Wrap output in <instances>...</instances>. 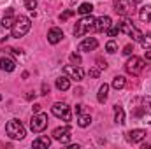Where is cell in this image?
<instances>
[{
  "label": "cell",
  "instance_id": "obj_1",
  "mask_svg": "<svg viewBox=\"0 0 151 149\" xmlns=\"http://www.w3.org/2000/svg\"><path fill=\"white\" fill-rule=\"evenodd\" d=\"M30 27H32L30 19H28L27 16H19V18H16V19H14V25L11 27V35H12L14 39L25 37V35L28 34Z\"/></svg>",
  "mask_w": 151,
  "mask_h": 149
},
{
  "label": "cell",
  "instance_id": "obj_2",
  "mask_svg": "<svg viewBox=\"0 0 151 149\" xmlns=\"http://www.w3.org/2000/svg\"><path fill=\"white\" fill-rule=\"evenodd\" d=\"M5 133H7L11 139H14V140H21L27 132H25V126L21 125L19 119H11V121H7V125H5Z\"/></svg>",
  "mask_w": 151,
  "mask_h": 149
},
{
  "label": "cell",
  "instance_id": "obj_3",
  "mask_svg": "<svg viewBox=\"0 0 151 149\" xmlns=\"http://www.w3.org/2000/svg\"><path fill=\"white\" fill-rule=\"evenodd\" d=\"M93 25H95V18H93L91 14H86L84 18H81V19L76 23V27H74V35H76V37H81V35H84L86 32H90V30L93 28Z\"/></svg>",
  "mask_w": 151,
  "mask_h": 149
},
{
  "label": "cell",
  "instance_id": "obj_4",
  "mask_svg": "<svg viewBox=\"0 0 151 149\" xmlns=\"http://www.w3.org/2000/svg\"><path fill=\"white\" fill-rule=\"evenodd\" d=\"M119 30H121L125 35H128V37H132L134 40H137V42H141V40L144 39V34H142L139 28H135L130 19H123L121 25H119Z\"/></svg>",
  "mask_w": 151,
  "mask_h": 149
},
{
  "label": "cell",
  "instance_id": "obj_5",
  "mask_svg": "<svg viewBox=\"0 0 151 149\" xmlns=\"http://www.w3.org/2000/svg\"><path fill=\"white\" fill-rule=\"evenodd\" d=\"M137 102L141 104V107L134 109V116L142 119H151V97H141L137 98Z\"/></svg>",
  "mask_w": 151,
  "mask_h": 149
},
{
  "label": "cell",
  "instance_id": "obj_6",
  "mask_svg": "<svg viewBox=\"0 0 151 149\" xmlns=\"http://www.w3.org/2000/svg\"><path fill=\"white\" fill-rule=\"evenodd\" d=\"M135 2L137 0H116L114 2V11L121 16H132L135 12Z\"/></svg>",
  "mask_w": 151,
  "mask_h": 149
},
{
  "label": "cell",
  "instance_id": "obj_7",
  "mask_svg": "<svg viewBox=\"0 0 151 149\" xmlns=\"http://www.w3.org/2000/svg\"><path fill=\"white\" fill-rule=\"evenodd\" d=\"M46 126H47V116L42 112H35L30 119V130L34 133H40L46 130Z\"/></svg>",
  "mask_w": 151,
  "mask_h": 149
},
{
  "label": "cell",
  "instance_id": "obj_8",
  "mask_svg": "<svg viewBox=\"0 0 151 149\" xmlns=\"http://www.w3.org/2000/svg\"><path fill=\"white\" fill-rule=\"evenodd\" d=\"M51 112L56 116V117H60V119H63V121H70L72 119V112H70V107L65 104V102H56L53 107H51Z\"/></svg>",
  "mask_w": 151,
  "mask_h": 149
},
{
  "label": "cell",
  "instance_id": "obj_9",
  "mask_svg": "<svg viewBox=\"0 0 151 149\" xmlns=\"http://www.w3.org/2000/svg\"><path fill=\"white\" fill-rule=\"evenodd\" d=\"M144 60L142 58H139V56H132L128 62H127V65H125V70L128 72V74L132 75H139L142 70H144Z\"/></svg>",
  "mask_w": 151,
  "mask_h": 149
},
{
  "label": "cell",
  "instance_id": "obj_10",
  "mask_svg": "<svg viewBox=\"0 0 151 149\" xmlns=\"http://www.w3.org/2000/svg\"><path fill=\"white\" fill-rule=\"evenodd\" d=\"M53 139L62 142V144H69L70 142V126H60L53 132Z\"/></svg>",
  "mask_w": 151,
  "mask_h": 149
},
{
  "label": "cell",
  "instance_id": "obj_11",
  "mask_svg": "<svg viewBox=\"0 0 151 149\" xmlns=\"http://www.w3.org/2000/svg\"><path fill=\"white\" fill-rule=\"evenodd\" d=\"M65 74L69 75L70 79H74V81H83V77H84V70L79 67V65H65Z\"/></svg>",
  "mask_w": 151,
  "mask_h": 149
},
{
  "label": "cell",
  "instance_id": "obj_12",
  "mask_svg": "<svg viewBox=\"0 0 151 149\" xmlns=\"http://www.w3.org/2000/svg\"><path fill=\"white\" fill-rule=\"evenodd\" d=\"M111 25H113V21H111V18H109V16H100V18H97V19H95L93 28H95L97 32H107Z\"/></svg>",
  "mask_w": 151,
  "mask_h": 149
},
{
  "label": "cell",
  "instance_id": "obj_13",
  "mask_svg": "<svg viewBox=\"0 0 151 149\" xmlns=\"http://www.w3.org/2000/svg\"><path fill=\"white\" fill-rule=\"evenodd\" d=\"M142 139H146V130H142V128H135V130H132V132L127 133V140L132 142V144L141 142Z\"/></svg>",
  "mask_w": 151,
  "mask_h": 149
},
{
  "label": "cell",
  "instance_id": "obj_14",
  "mask_svg": "<svg viewBox=\"0 0 151 149\" xmlns=\"http://www.w3.org/2000/svg\"><path fill=\"white\" fill-rule=\"evenodd\" d=\"M62 39H63V32H62V28H58V27H53V28L47 32V42H49V44H58Z\"/></svg>",
  "mask_w": 151,
  "mask_h": 149
},
{
  "label": "cell",
  "instance_id": "obj_15",
  "mask_svg": "<svg viewBox=\"0 0 151 149\" xmlns=\"http://www.w3.org/2000/svg\"><path fill=\"white\" fill-rule=\"evenodd\" d=\"M97 46H99V40L95 37H88L84 39L81 44H79V51H93V49H97Z\"/></svg>",
  "mask_w": 151,
  "mask_h": 149
},
{
  "label": "cell",
  "instance_id": "obj_16",
  "mask_svg": "<svg viewBox=\"0 0 151 149\" xmlns=\"http://www.w3.org/2000/svg\"><path fill=\"white\" fill-rule=\"evenodd\" d=\"M0 69H2L4 72H12V70L16 69V63H14L12 58H9V56H2V58H0Z\"/></svg>",
  "mask_w": 151,
  "mask_h": 149
},
{
  "label": "cell",
  "instance_id": "obj_17",
  "mask_svg": "<svg viewBox=\"0 0 151 149\" xmlns=\"http://www.w3.org/2000/svg\"><path fill=\"white\" fill-rule=\"evenodd\" d=\"M56 90H60V91H67L69 88H70V77L65 74V75H60L58 79H56Z\"/></svg>",
  "mask_w": 151,
  "mask_h": 149
},
{
  "label": "cell",
  "instance_id": "obj_18",
  "mask_svg": "<svg viewBox=\"0 0 151 149\" xmlns=\"http://www.w3.org/2000/svg\"><path fill=\"white\" fill-rule=\"evenodd\" d=\"M34 148H44L47 149L49 146H51V139L47 137V135H40V137H37L35 140H34V144H32Z\"/></svg>",
  "mask_w": 151,
  "mask_h": 149
},
{
  "label": "cell",
  "instance_id": "obj_19",
  "mask_svg": "<svg viewBox=\"0 0 151 149\" xmlns=\"http://www.w3.org/2000/svg\"><path fill=\"white\" fill-rule=\"evenodd\" d=\"M14 12H12V9H7V12H5V16H4V19H2V27L4 28H11L12 25H14Z\"/></svg>",
  "mask_w": 151,
  "mask_h": 149
},
{
  "label": "cell",
  "instance_id": "obj_20",
  "mask_svg": "<svg viewBox=\"0 0 151 149\" xmlns=\"http://www.w3.org/2000/svg\"><path fill=\"white\" fill-rule=\"evenodd\" d=\"M114 121L118 125H123L125 123V111L121 105H114Z\"/></svg>",
  "mask_w": 151,
  "mask_h": 149
},
{
  "label": "cell",
  "instance_id": "obj_21",
  "mask_svg": "<svg viewBox=\"0 0 151 149\" xmlns=\"http://www.w3.org/2000/svg\"><path fill=\"white\" fill-rule=\"evenodd\" d=\"M107 91H109V84H102L100 86V90H99V95H97V98H99V102L100 104H104L106 100H107Z\"/></svg>",
  "mask_w": 151,
  "mask_h": 149
},
{
  "label": "cell",
  "instance_id": "obj_22",
  "mask_svg": "<svg viewBox=\"0 0 151 149\" xmlns=\"http://www.w3.org/2000/svg\"><path fill=\"white\" fill-rule=\"evenodd\" d=\"M90 123H91V116H90V114H79V117H77V125H79L81 128L90 126Z\"/></svg>",
  "mask_w": 151,
  "mask_h": 149
},
{
  "label": "cell",
  "instance_id": "obj_23",
  "mask_svg": "<svg viewBox=\"0 0 151 149\" xmlns=\"http://www.w3.org/2000/svg\"><path fill=\"white\" fill-rule=\"evenodd\" d=\"M139 18H141V21H144V23H150L151 21V7H142L141 9V12H139Z\"/></svg>",
  "mask_w": 151,
  "mask_h": 149
},
{
  "label": "cell",
  "instance_id": "obj_24",
  "mask_svg": "<svg viewBox=\"0 0 151 149\" xmlns=\"http://www.w3.org/2000/svg\"><path fill=\"white\" fill-rule=\"evenodd\" d=\"M91 11H93V5H91V4H88V2L81 4V5H79V9H77V12H79V14H83V16L91 14Z\"/></svg>",
  "mask_w": 151,
  "mask_h": 149
},
{
  "label": "cell",
  "instance_id": "obj_25",
  "mask_svg": "<svg viewBox=\"0 0 151 149\" xmlns=\"http://www.w3.org/2000/svg\"><path fill=\"white\" fill-rule=\"evenodd\" d=\"M125 82H127V81H125L123 75H116V77L113 79V88L114 90H121V88L125 86Z\"/></svg>",
  "mask_w": 151,
  "mask_h": 149
},
{
  "label": "cell",
  "instance_id": "obj_26",
  "mask_svg": "<svg viewBox=\"0 0 151 149\" xmlns=\"http://www.w3.org/2000/svg\"><path fill=\"white\" fill-rule=\"evenodd\" d=\"M119 32H121V30H119V25H111L109 30H107V35H109V37H116Z\"/></svg>",
  "mask_w": 151,
  "mask_h": 149
},
{
  "label": "cell",
  "instance_id": "obj_27",
  "mask_svg": "<svg viewBox=\"0 0 151 149\" xmlns=\"http://www.w3.org/2000/svg\"><path fill=\"white\" fill-rule=\"evenodd\" d=\"M106 51H107V53H111V54L116 53V51H118V44H116L114 40H109V42L106 44Z\"/></svg>",
  "mask_w": 151,
  "mask_h": 149
},
{
  "label": "cell",
  "instance_id": "obj_28",
  "mask_svg": "<svg viewBox=\"0 0 151 149\" xmlns=\"http://www.w3.org/2000/svg\"><path fill=\"white\" fill-rule=\"evenodd\" d=\"M74 12H76V11H72V9H67L65 12H62V14H60V21H67V19H69Z\"/></svg>",
  "mask_w": 151,
  "mask_h": 149
},
{
  "label": "cell",
  "instance_id": "obj_29",
  "mask_svg": "<svg viewBox=\"0 0 151 149\" xmlns=\"http://www.w3.org/2000/svg\"><path fill=\"white\" fill-rule=\"evenodd\" d=\"M25 7H27L28 11H34V9L37 7V0H25Z\"/></svg>",
  "mask_w": 151,
  "mask_h": 149
},
{
  "label": "cell",
  "instance_id": "obj_30",
  "mask_svg": "<svg viewBox=\"0 0 151 149\" xmlns=\"http://www.w3.org/2000/svg\"><path fill=\"white\" fill-rule=\"evenodd\" d=\"M70 63H72V65H81V56L76 54V53H72V54H70Z\"/></svg>",
  "mask_w": 151,
  "mask_h": 149
},
{
  "label": "cell",
  "instance_id": "obj_31",
  "mask_svg": "<svg viewBox=\"0 0 151 149\" xmlns=\"http://www.w3.org/2000/svg\"><path fill=\"white\" fill-rule=\"evenodd\" d=\"M141 44H142V47H144V49H151V35H148L146 39H142V40H141Z\"/></svg>",
  "mask_w": 151,
  "mask_h": 149
},
{
  "label": "cell",
  "instance_id": "obj_32",
  "mask_svg": "<svg viewBox=\"0 0 151 149\" xmlns=\"http://www.w3.org/2000/svg\"><path fill=\"white\" fill-rule=\"evenodd\" d=\"M132 53H134V46H130V44H128V46H125V47H123V54L130 56Z\"/></svg>",
  "mask_w": 151,
  "mask_h": 149
},
{
  "label": "cell",
  "instance_id": "obj_33",
  "mask_svg": "<svg viewBox=\"0 0 151 149\" xmlns=\"http://www.w3.org/2000/svg\"><path fill=\"white\" fill-rule=\"evenodd\" d=\"M97 63H99V69H106L107 67V62L102 60V58H97Z\"/></svg>",
  "mask_w": 151,
  "mask_h": 149
},
{
  "label": "cell",
  "instance_id": "obj_34",
  "mask_svg": "<svg viewBox=\"0 0 151 149\" xmlns=\"http://www.w3.org/2000/svg\"><path fill=\"white\" fill-rule=\"evenodd\" d=\"M99 74H100V70H99V69H91V70H90V75H91V77H95V79L99 77Z\"/></svg>",
  "mask_w": 151,
  "mask_h": 149
},
{
  "label": "cell",
  "instance_id": "obj_35",
  "mask_svg": "<svg viewBox=\"0 0 151 149\" xmlns=\"http://www.w3.org/2000/svg\"><path fill=\"white\" fill-rule=\"evenodd\" d=\"M47 93H49V86L44 82V84H42V95H47Z\"/></svg>",
  "mask_w": 151,
  "mask_h": 149
},
{
  "label": "cell",
  "instance_id": "obj_36",
  "mask_svg": "<svg viewBox=\"0 0 151 149\" xmlns=\"http://www.w3.org/2000/svg\"><path fill=\"white\" fill-rule=\"evenodd\" d=\"M144 56H146V60H151V49H146V53H144Z\"/></svg>",
  "mask_w": 151,
  "mask_h": 149
},
{
  "label": "cell",
  "instance_id": "obj_37",
  "mask_svg": "<svg viewBox=\"0 0 151 149\" xmlns=\"http://www.w3.org/2000/svg\"><path fill=\"white\" fill-rule=\"evenodd\" d=\"M32 111H34V114H35V112H39V111H40V105H39V104H35V105L32 107Z\"/></svg>",
  "mask_w": 151,
  "mask_h": 149
},
{
  "label": "cell",
  "instance_id": "obj_38",
  "mask_svg": "<svg viewBox=\"0 0 151 149\" xmlns=\"http://www.w3.org/2000/svg\"><path fill=\"white\" fill-rule=\"evenodd\" d=\"M81 109H83V105H76V112L77 114H81Z\"/></svg>",
  "mask_w": 151,
  "mask_h": 149
},
{
  "label": "cell",
  "instance_id": "obj_39",
  "mask_svg": "<svg viewBox=\"0 0 151 149\" xmlns=\"http://www.w3.org/2000/svg\"><path fill=\"white\" fill-rule=\"evenodd\" d=\"M0 100H2V95H0Z\"/></svg>",
  "mask_w": 151,
  "mask_h": 149
}]
</instances>
